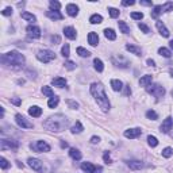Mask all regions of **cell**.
I'll use <instances>...</instances> for the list:
<instances>
[{
  "instance_id": "1",
  "label": "cell",
  "mask_w": 173,
  "mask_h": 173,
  "mask_svg": "<svg viewBox=\"0 0 173 173\" xmlns=\"http://www.w3.org/2000/svg\"><path fill=\"white\" fill-rule=\"evenodd\" d=\"M91 93L93 95V97L96 99L97 104L100 105L103 111H108L110 110V102H108V97L105 95L104 86L102 83H93L91 85Z\"/></svg>"
},
{
  "instance_id": "2",
  "label": "cell",
  "mask_w": 173,
  "mask_h": 173,
  "mask_svg": "<svg viewBox=\"0 0 173 173\" xmlns=\"http://www.w3.org/2000/svg\"><path fill=\"white\" fill-rule=\"evenodd\" d=\"M43 127L50 131H56L59 132L62 130H65L68 127V119L62 115H56V116H51L47 120L43 122Z\"/></svg>"
},
{
  "instance_id": "3",
  "label": "cell",
  "mask_w": 173,
  "mask_h": 173,
  "mask_svg": "<svg viewBox=\"0 0 173 173\" xmlns=\"http://www.w3.org/2000/svg\"><path fill=\"white\" fill-rule=\"evenodd\" d=\"M2 64L3 65H10L14 68H20V65L24 64V56L18 51H10V53L2 54Z\"/></svg>"
},
{
  "instance_id": "4",
  "label": "cell",
  "mask_w": 173,
  "mask_h": 173,
  "mask_svg": "<svg viewBox=\"0 0 173 173\" xmlns=\"http://www.w3.org/2000/svg\"><path fill=\"white\" fill-rule=\"evenodd\" d=\"M37 58L39 59L41 62H43V64H47V62L53 61V59L56 58V54L51 50H41V51H38Z\"/></svg>"
},
{
  "instance_id": "5",
  "label": "cell",
  "mask_w": 173,
  "mask_h": 173,
  "mask_svg": "<svg viewBox=\"0 0 173 173\" xmlns=\"http://www.w3.org/2000/svg\"><path fill=\"white\" fill-rule=\"evenodd\" d=\"M146 91L149 92L150 95H153V96L156 97H162L165 95V88L164 86H161L159 84H154V85H149L147 88H146Z\"/></svg>"
},
{
  "instance_id": "6",
  "label": "cell",
  "mask_w": 173,
  "mask_h": 173,
  "mask_svg": "<svg viewBox=\"0 0 173 173\" xmlns=\"http://www.w3.org/2000/svg\"><path fill=\"white\" fill-rule=\"evenodd\" d=\"M19 147V143L18 141H14V139H2L0 141V149L2 150H8V149H12V150H16Z\"/></svg>"
},
{
  "instance_id": "7",
  "label": "cell",
  "mask_w": 173,
  "mask_h": 173,
  "mask_svg": "<svg viewBox=\"0 0 173 173\" xmlns=\"http://www.w3.org/2000/svg\"><path fill=\"white\" fill-rule=\"evenodd\" d=\"M27 35H29V38H31V39H38V38L41 37V29L38 26H34V24H30V26H27Z\"/></svg>"
},
{
  "instance_id": "8",
  "label": "cell",
  "mask_w": 173,
  "mask_h": 173,
  "mask_svg": "<svg viewBox=\"0 0 173 173\" xmlns=\"http://www.w3.org/2000/svg\"><path fill=\"white\" fill-rule=\"evenodd\" d=\"M27 162H29L30 168H32V169L37 170V172H39V173H43V172H45L43 164L39 161V159H37V158H29V159H27Z\"/></svg>"
},
{
  "instance_id": "9",
  "label": "cell",
  "mask_w": 173,
  "mask_h": 173,
  "mask_svg": "<svg viewBox=\"0 0 173 173\" xmlns=\"http://www.w3.org/2000/svg\"><path fill=\"white\" fill-rule=\"evenodd\" d=\"M15 119H16V123H18L22 129H32V123L29 122L23 115H20V114H16Z\"/></svg>"
},
{
  "instance_id": "10",
  "label": "cell",
  "mask_w": 173,
  "mask_h": 173,
  "mask_svg": "<svg viewBox=\"0 0 173 173\" xmlns=\"http://www.w3.org/2000/svg\"><path fill=\"white\" fill-rule=\"evenodd\" d=\"M172 129H173V120H172V118H170V116H168V118L162 122L161 127H159V131L164 132V134H168V132H169Z\"/></svg>"
},
{
  "instance_id": "11",
  "label": "cell",
  "mask_w": 173,
  "mask_h": 173,
  "mask_svg": "<svg viewBox=\"0 0 173 173\" xmlns=\"http://www.w3.org/2000/svg\"><path fill=\"white\" fill-rule=\"evenodd\" d=\"M141 132H142V130L138 129V127L137 129H130V130H126V131H124V137L130 138V139H134V138L139 137Z\"/></svg>"
},
{
  "instance_id": "12",
  "label": "cell",
  "mask_w": 173,
  "mask_h": 173,
  "mask_svg": "<svg viewBox=\"0 0 173 173\" xmlns=\"http://www.w3.org/2000/svg\"><path fill=\"white\" fill-rule=\"evenodd\" d=\"M31 147H34L37 151H50V146H49L45 141H38L34 146L31 145Z\"/></svg>"
},
{
  "instance_id": "13",
  "label": "cell",
  "mask_w": 173,
  "mask_h": 173,
  "mask_svg": "<svg viewBox=\"0 0 173 173\" xmlns=\"http://www.w3.org/2000/svg\"><path fill=\"white\" fill-rule=\"evenodd\" d=\"M156 24H157V29H158L159 34H161L162 37H165V38H168V37H169V34H170V32H169V30H168L166 27H165V24L162 23L161 20H158Z\"/></svg>"
},
{
  "instance_id": "14",
  "label": "cell",
  "mask_w": 173,
  "mask_h": 173,
  "mask_svg": "<svg viewBox=\"0 0 173 173\" xmlns=\"http://www.w3.org/2000/svg\"><path fill=\"white\" fill-rule=\"evenodd\" d=\"M81 169L84 170L85 173H95L96 172V166L91 162H83L81 164Z\"/></svg>"
},
{
  "instance_id": "15",
  "label": "cell",
  "mask_w": 173,
  "mask_h": 173,
  "mask_svg": "<svg viewBox=\"0 0 173 173\" xmlns=\"http://www.w3.org/2000/svg\"><path fill=\"white\" fill-rule=\"evenodd\" d=\"M29 114L32 116V118H39V116L42 115V108L38 107V105H32V107H30Z\"/></svg>"
},
{
  "instance_id": "16",
  "label": "cell",
  "mask_w": 173,
  "mask_h": 173,
  "mask_svg": "<svg viewBox=\"0 0 173 173\" xmlns=\"http://www.w3.org/2000/svg\"><path fill=\"white\" fill-rule=\"evenodd\" d=\"M46 16L50 18L51 20H61V19H64L62 14H59L58 11H47V12H46Z\"/></svg>"
},
{
  "instance_id": "17",
  "label": "cell",
  "mask_w": 173,
  "mask_h": 173,
  "mask_svg": "<svg viewBox=\"0 0 173 173\" xmlns=\"http://www.w3.org/2000/svg\"><path fill=\"white\" fill-rule=\"evenodd\" d=\"M64 34H65V37H68L69 39H76V37H77V34H76V30L73 29V27H65V29H64Z\"/></svg>"
},
{
  "instance_id": "18",
  "label": "cell",
  "mask_w": 173,
  "mask_h": 173,
  "mask_svg": "<svg viewBox=\"0 0 173 173\" xmlns=\"http://www.w3.org/2000/svg\"><path fill=\"white\" fill-rule=\"evenodd\" d=\"M151 80H153V78H151L150 74L142 76V77H141V80H139V85L141 86H146V88H147L149 85H151Z\"/></svg>"
},
{
  "instance_id": "19",
  "label": "cell",
  "mask_w": 173,
  "mask_h": 173,
  "mask_svg": "<svg viewBox=\"0 0 173 173\" xmlns=\"http://www.w3.org/2000/svg\"><path fill=\"white\" fill-rule=\"evenodd\" d=\"M66 12L69 16H76L78 14V7L76 4H68L66 5Z\"/></svg>"
},
{
  "instance_id": "20",
  "label": "cell",
  "mask_w": 173,
  "mask_h": 173,
  "mask_svg": "<svg viewBox=\"0 0 173 173\" xmlns=\"http://www.w3.org/2000/svg\"><path fill=\"white\" fill-rule=\"evenodd\" d=\"M88 42H89V45L91 46H96L97 43H99V37H97V34L96 32H89L88 34Z\"/></svg>"
},
{
  "instance_id": "21",
  "label": "cell",
  "mask_w": 173,
  "mask_h": 173,
  "mask_svg": "<svg viewBox=\"0 0 173 173\" xmlns=\"http://www.w3.org/2000/svg\"><path fill=\"white\" fill-rule=\"evenodd\" d=\"M126 49L130 51V53L135 54V56H142L141 47H138V46H135V45H126Z\"/></svg>"
},
{
  "instance_id": "22",
  "label": "cell",
  "mask_w": 173,
  "mask_h": 173,
  "mask_svg": "<svg viewBox=\"0 0 173 173\" xmlns=\"http://www.w3.org/2000/svg\"><path fill=\"white\" fill-rule=\"evenodd\" d=\"M127 165H129L130 169H132V170H138V169H142V168H143L142 162H141V161H135V159L129 161V162H127Z\"/></svg>"
},
{
  "instance_id": "23",
  "label": "cell",
  "mask_w": 173,
  "mask_h": 173,
  "mask_svg": "<svg viewBox=\"0 0 173 173\" xmlns=\"http://www.w3.org/2000/svg\"><path fill=\"white\" fill-rule=\"evenodd\" d=\"M51 84H53L54 86H58V88H62V86L66 85V80L62 77H56L51 80Z\"/></svg>"
},
{
  "instance_id": "24",
  "label": "cell",
  "mask_w": 173,
  "mask_h": 173,
  "mask_svg": "<svg viewBox=\"0 0 173 173\" xmlns=\"http://www.w3.org/2000/svg\"><path fill=\"white\" fill-rule=\"evenodd\" d=\"M111 86H112V89L115 92H119V91H122V88H123V84H122V81L120 80H111Z\"/></svg>"
},
{
  "instance_id": "25",
  "label": "cell",
  "mask_w": 173,
  "mask_h": 173,
  "mask_svg": "<svg viewBox=\"0 0 173 173\" xmlns=\"http://www.w3.org/2000/svg\"><path fill=\"white\" fill-rule=\"evenodd\" d=\"M118 26H119V30H120V32H123V34H129V32H130V27L127 26L126 22L119 20V22H118Z\"/></svg>"
},
{
  "instance_id": "26",
  "label": "cell",
  "mask_w": 173,
  "mask_h": 173,
  "mask_svg": "<svg viewBox=\"0 0 173 173\" xmlns=\"http://www.w3.org/2000/svg\"><path fill=\"white\" fill-rule=\"evenodd\" d=\"M69 156L72 157L73 159H76V161H78V159H81V153L77 150V149H74V147L69 149Z\"/></svg>"
},
{
  "instance_id": "27",
  "label": "cell",
  "mask_w": 173,
  "mask_h": 173,
  "mask_svg": "<svg viewBox=\"0 0 173 173\" xmlns=\"http://www.w3.org/2000/svg\"><path fill=\"white\" fill-rule=\"evenodd\" d=\"M104 35H105V38L110 39V41H115L116 39V34H115V31H114L112 29H105L104 30Z\"/></svg>"
},
{
  "instance_id": "28",
  "label": "cell",
  "mask_w": 173,
  "mask_h": 173,
  "mask_svg": "<svg viewBox=\"0 0 173 173\" xmlns=\"http://www.w3.org/2000/svg\"><path fill=\"white\" fill-rule=\"evenodd\" d=\"M93 66H95V69H96L97 72H103V70H104L103 61H102V59H99V58H95L93 59Z\"/></svg>"
},
{
  "instance_id": "29",
  "label": "cell",
  "mask_w": 173,
  "mask_h": 173,
  "mask_svg": "<svg viewBox=\"0 0 173 173\" xmlns=\"http://www.w3.org/2000/svg\"><path fill=\"white\" fill-rule=\"evenodd\" d=\"M84 130V127H83V124H81V122L80 120H77L74 123V126L72 127V130H70V131L73 132V134H78V132H81Z\"/></svg>"
},
{
  "instance_id": "30",
  "label": "cell",
  "mask_w": 173,
  "mask_h": 173,
  "mask_svg": "<svg viewBox=\"0 0 173 173\" xmlns=\"http://www.w3.org/2000/svg\"><path fill=\"white\" fill-rule=\"evenodd\" d=\"M89 22H91L92 24H99V23H102V22H103V16L95 14V15H92L91 18H89Z\"/></svg>"
},
{
  "instance_id": "31",
  "label": "cell",
  "mask_w": 173,
  "mask_h": 173,
  "mask_svg": "<svg viewBox=\"0 0 173 173\" xmlns=\"http://www.w3.org/2000/svg\"><path fill=\"white\" fill-rule=\"evenodd\" d=\"M158 53H159V56L165 57V58H170V57H172L170 50H169V49H166V47H159L158 49Z\"/></svg>"
},
{
  "instance_id": "32",
  "label": "cell",
  "mask_w": 173,
  "mask_h": 173,
  "mask_svg": "<svg viewBox=\"0 0 173 173\" xmlns=\"http://www.w3.org/2000/svg\"><path fill=\"white\" fill-rule=\"evenodd\" d=\"M58 103H59V99L57 96H53V97H50V100L47 102V105H49V108H56L57 105H58Z\"/></svg>"
},
{
  "instance_id": "33",
  "label": "cell",
  "mask_w": 173,
  "mask_h": 173,
  "mask_svg": "<svg viewBox=\"0 0 173 173\" xmlns=\"http://www.w3.org/2000/svg\"><path fill=\"white\" fill-rule=\"evenodd\" d=\"M42 93L45 95V96H47V97H53V96H54L53 89H51L50 86H47V85L42 86Z\"/></svg>"
},
{
  "instance_id": "34",
  "label": "cell",
  "mask_w": 173,
  "mask_h": 173,
  "mask_svg": "<svg viewBox=\"0 0 173 173\" xmlns=\"http://www.w3.org/2000/svg\"><path fill=\"white\" fill-rule=\"evenodd\" d=\"M161 12H162V5H156V7L153 8V11H151V18L157 19Z\"/></svg>"
},
{
  "instance_id": "35",
  "label": "cell",
  "mask_w": 173,
  "mask_h": 173,
  "mask_svg": "<svg viewBox=\"0 0 173 173\" xmlns=\"http://www.w3.org/2000/svg\"><path fill=\"white\" fill-rule=\"evenodd\" d=\"M20 16L23 19H26V20H29V22H35V20H37L35 15H32V14H30V12H22Z\"/></svg>"
},
{
  "instance_id": "36",
  "label": "cell",
  "mask_w": 173,
  "mask_h": 173,
  "mask_svg": "<svg viewBox=\"0 0 173 173\" xmlns=\"http://www.w3.org/2000/svg\"><path fill=\"white\" fill-rule=\"evenodd\" d=\"M76 51H77V54L80 57H89V56H91V53H89L86 49L81 47V46H80V47H77V50H76Z\"/></svg>"
},
{
  "instance_id": "37",
  "label": "cell",
  "mask_w": 173,
  "mask_h": 173,
  "mask_svg": "<svg viewBox=\"0 0 173 173\" xmlns=\"http://www.w3.org/2000/svg\"><path fill=\"white\" fill-rule=\"evenodd\" d=\"M147 143L151 146V147H156V146L158 145V139H157L156 137H153V135H149V137H147Z\"/></svg>"
},
{
  "instance_id": "38",
  "label": "cell",
  "mask_w": 173,
  "mask_h": 173,
  "mask_svg": "<svg viewBox=\"0 0 173 173\" xmlns=\"http://www.w3.org/2000/svg\"><path fill=\"white\" fill-rule=\"evenodd\" d=\"M49 4H50L51 11H58L59 8H61V3H59V2H56V0H51Z\"/></svg>"
},
{
  "instance_id": "39",
  "label": "cell",
  "mask_w": 173,
  "mask_h": 173,
  "mask_svg": "<svg viewBox=\"0 0 173 173\" xmlns=\"http://www.w3.org/2000/svg\"><path fill=\"white\" fill-rule=\"evenodd\" d=\"M173 156V149L172 147H165L164 150H162V157H165V158H169V157Z\"/></svg>"
},
{
  "instance_id": "40",
  "label": "cell",
  "mask_w": 173,
  "mask_h": 173,
  "mask_svg": "<svg viewBox=\"0 0 173 173\" xmlns=\"http://www.w3.org/2000/svg\"><path fill=\"white\" fill-rule=\"evenodd\" d=\"M169 11H173V3L168 2L162 5V12H169Z\"/></svg>"
},
{
  "instance_id": "41",
  "label": "cell",
  "mask_w": 173,
  "mask_h": 173,
  "mask_svg": "<svg viewBox=\"0 0 173 173\" xmlns=\"http://www.w3.org/2000/svg\"><path fill=\"white\" fill-rule=\"evenodd\" d=\"M61 53H62V56H64V57H69V54H70V49H69V45H68V43H65V45L62 46Z\"/></svg>"
},
{
  "instance_id": "42",
  "label": "cell",
  "mask_w": 173,
  "mask_h": 173,
  "mask_svg": "<svg viewBox=\"0 0 173 173\" xmlns=\"http://www.w3.org/2000/svg\"><path fill=\"white\" fill-rule=\"evenodd\" d=\"M146 116H147V119H151V120H156V119L158 118L157 112H156V111H153V110H149L147 112H146Z\"/></svg>"
},
{
  "instance_id": "43",
  "label": "cell",
  "mask_w": 173,
  "mask_h": 173,
  "mask_svg": "<svg viewBox=\"0 0 173 173\" xmlns=\"http://www.w3.org/2000/svg\"><path fill=\"white\" fill-rule=\"evenodd\" d=\"M108 12H110V16H111V18H114V19L119 16V10H116V8L110 7V8H108Z\"/></svg>"
},
{
  "instance_id": "44",
  "label": "cell",
  "mask_w": 173,
  "mask_h": 173,
  "mask_svg": "<svg viewBox=\"0 0 173 173\" xmlns=\"http://www.w3.org/2000/svg\"><path fill=\"white\" fill-rule=\"evenodd\" d=\"M0 166H2V169H7V168L10 166V162H8L4 157H2V158H0Z\"/></svg>"
},
{
  "instance_id": "45",
  "label": "cell",
  "mask_w": 173,
  "mask_h": 173,
  "mask_svg": "<svg viewBox=\"0 0 173 173\" xmlns=\"http://www.w3.org/2000/svg\"><path fill=\"white\" fill-rule=\"evenodd\" d=\"M64 65H65V68H66L68 70H73V69H76V64H74V62H72V61H66Z\"/></svg>"
},
{
  "instance_id": "46",
  "label": "cell",
  "mask_w": 173,
  "mask_h": 173,
  "mask_svg": "<svg viewBox=\"0 0 173 173\" xmlns=\"http://www.w3.org/2000/svg\"><path fill=\"white\" fill-rule=\"evenodd\" d=\"M66 104L69 105L70 108H78V103L74 102V100H72V99H68L66 100Z\"/></svg>"
},
{
  "instance_id": "47",
  "label": "cell",
  "mask_w": 173,
  "mask_h": 173,
  "mask_svg": "<svg viewBox=\"0 0 173 173\" xmlns=\"http://www.w3.org/2000/svg\"><path fill=\"white\" fill-rule=\"evenodd\" d=\"M131 18L134 19V20H141V19L143 18V14L142 12H132L131 14Z\"/></svg>"
},
{
  "instance_id": "48",
  "label": "cell",
  "mask_w": 173,
  "mask_h": 173,
  "mask_svg": "<svg viewBox=\"0 0 173 173\" xmlns=\"http://www.w3.org/2000/svg\"><path fill=\"white\" fill-rule=\"evenodd\" d=\"M138 27H139V29L142 30V31L145 32V34H147V32H150V29H149V27L146 26V24H143V23H139V24H138Z\"/></svg>"
},
{
  "instance_id": "49",
  "label": "cell",
  "mask_w": 173,
  "mask_h": 173,
  "mask_svg": "<svg viewBox=\"0 0 173 173\" xmlns=\"http://www.w3.org/2000/svg\"><path fill=\"white\" fill-rule=\"evenodd\" d=\"M2 14H3L4 16H10V15H12V8H11V7L4 8V11H2Z\"/></svg>"
},
{
  "instance_id": "50",
  "label": "cell",
  "mask_w": 173,
  "mask_h": 173,
  "mask_svg": "<svg viewBox=\"0 0 173 173\" xmlns=\"http://www.w3.org/2000/svg\"><path fill=\"white\" fill-rule=\"evenodd\" d=\"M103 159H104L105 164H110V162H111V157H110V154H108L107 151H105L104 156H103Z\"/></svg>"
},
{
  "instance_id": "51",
  "label": "cell",
  "mask_w": 173,
  "mask_h": 173,
  "mask_svg": "<svg viewBox=\"0 0 173 173\" xmlns=\"http://www.w3.org/2000/svg\"><path fill=\"white\" fill-rule=\"evenodd\" d=\"M59 37L58 35H53V37H51V42H53V45H57V43H59Z\"/></svg>"
},
{
  "instance_id": "52",
  "label": "cell",
  "mask_w": 173,
  "mask_h": 173,
  "mask_svg": "<svg viewBox=\"0 0 173 173\" xmlns=\"http://www.w3.org/2000/svg\"><path fill=\"white\" fill-rule=\"evenodd\" d=\"M100 138L99 137H92L91 138V143H93V145H96V143H99Z\"/></svg>"
},
{
  "instance_id": "53",
  "label": "cell",
  "mask_w": 173,
  "mask_h": 173,
  "mask_svg": "<svg viewBox=\"0 0 173 173\" xmlns=\"http://www.w3.org/2000/svg\"><path fill=\"white\" fill-rule=\"evenodd\" d=\"M11 103L12 104H15V105H20V99H11Z\"/></svg>"
},
{
  "instance_id": "54",
  "label": "cell",
  "mask_w": 173,
  "mask_h": 173,
  "mask_svg": "<svg viewBox=\"0 0 173 173\" xmlns=\"http://www.w3.org/2000/svg\"><path fill=\"white\" fill-rule=\"evenodd\" d=\"M131 93V89H130V85H126V88H124V95H130Z\"/></svg>"
},
{
  "instance_id": "55",
  "label": "cell",
  "mask_w": 173,
  "mask_h": 173,
  "mask_svg": "<svg viewBox=\"0 0 173 173\" xmlns=\"http://www.w3.org/2000/svg\"><path fill=\"white\" fill-rule=\"evenodd\" d=\"M135 2H132V0H127V2H122V4L123 5H132Z\"/></svg>"
},
{
  "instance_id": "56",
  "label": "cell",
  "mask_w": 173,
  "mask_h": 173,
  "mask_svg": "<svg viewBox=\"0 0 173 173\" xmlns=\"http://www.w3.org/2000/svg\"><path fill=\"white\" fill-rule=\"evenodd\" d=\"M146 62H147V65H149V66H154V65H156V62H154V61H153V59H151V58H149V59H147V61H146Z\"/></svg>"
},
{
  "instance_id": "57",
  "label": "cell",
  "mask_w": 173,
  "mask_h": 173,
  "mask_svg": "<svg viewBox=\"0 0 173 173\" xmlns=\"http://www.w3.org/2000/svg\"><path fill=\"white\" fill-rule=\"evenodd\" d=\"M141 4H142V5H151V2H145V0H141Z\"/></svg>"
},
{
  "instance_id": "58",
  "label": "cell",
  "mask_w": 173,
  "mask_h": 173,
  "mask_svg": "<svg viewBox=\"0 0 173 173\" xmlns=\"http://www.w3.org/2000/svg\"><path fill=\"white\" fill-rule=\"evenodd\" d=\"M66 146H68L66 142H61V147H66Z\"/></svg>"
},
{
  "instance_id": "59",
  "label": "cell",
  "mask_w": 173,
  "mask_h": 173,
  "mask_svg": "<svg viewBox=\"0 0 173 173\" xmlns=\"http://www.w3.org/2000/svg\"><path fill=\"white\" fill-rule=\"evenodd\" d=\"M169 45H170V47L173 49V39H172V41H170V42H169Z\"/></svg>"
},
{
  "instance_id": "60",
  "label": "cell",
  "mask_w": 173,
  "mask_h": 173,
  "mask_svg": "<svg viewBox=\"0 0 173 173\" xmlns=\"http://www.w3.org/2000/svg\"><path fill=\"white\" fill-rule=\"evenodd\" d=\"M169 73L172 74V77H173V69H170V70H169Z\"/></svg>"
},
{
  "instance_id": "61",
  "label": "cell",
  "mask_w": 173,
  "mask_h": 173,
  "mask_svg": "<svg viewBox=\"0 0 173 173\" xmlns=\"http://www.w3.org/2000/svg\"><path fill=\"white\" fill-rule=\"evenodd\" d=\"M170 137L173 138V129H172V132H170Z\"/></svg>"
},
{
  "instance_id": "62",
  "label": "cell",
  "mask_w": 173,
  "mask_h": 173,
  "mask_svg": "<svg viewBox=\"0 0 173 173\" xmlns=\"http://www.w3.org/2000/svg\"><path fill=\"white\" fill-rule=\"evenodd\" d=\"M170 95H172V97H173V89H172V92H170Z\"/></svg>"
}]
</instances>
